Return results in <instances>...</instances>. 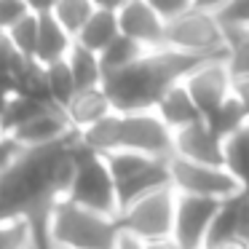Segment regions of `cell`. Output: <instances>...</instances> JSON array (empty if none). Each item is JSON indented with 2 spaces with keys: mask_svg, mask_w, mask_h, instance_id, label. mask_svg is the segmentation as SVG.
Returning <instances> with one entry per match:
<instances>
[{
  "mask_svg": "<svg viewBox=\"0 0 249 249\" xmlns=\"http://www.w3.org/2000/svg\"><path fill=\"white\" fill-rule=\"evenodd\" d=\"M62 201H70V204L81 206V209L94 212V214L118 220V214H121L118 188H115L113 174H110L107 163H105V158L99 156V153L89 150V147L83 145L78 174H75L70 190H67V196Z\"/></svg>",
  "mask_w": 249,
  "mask_h": 249,
  "instance_id": "52a82bcc",
  "label": "cell"
},
{
  "mask_svg": "<svg viewBox=\"0 0 249 249\" xmlns=\"http://www.w3.org/2000/svg\"><path fill=\"white\" fill-rule=\"evenodd\" d=\"M49 238L51 249H115L121 225L113 217L94 214L70 201H56L49 214Z\"/></svg>",
  "mask_w": 249,
  "mask_h": 249,
  "instance_id": "277c9868",
  "label": "cell"
},
{
  "mask_svg": "<svg viewBox=\"0 0 249 249\" xmlns=\"http://www.w3.org/2000/svg\"><path fill=\"white\" fill-rule=\"evenodd\" d=\"M46 70V83H49V94H51V102L56 107H65L72 97H75V81H72V72L67 67V59L54 62V65H43Z\"/></svg>",
  "mask_w": 249,
  "mask_h": 249,
  "instance_id": "603a6c76",
  "label": "cell"
},
{
  "mask_svg": "<svg viewBox=\"0 0 249 249\" xmlns=\"http://www.w3.org/2000/svg\"><path fill=\"white\" fill-rule=\"evenodd\" d=\"M233 97L241 105L244 115H247V121H249V81H233Z\"/></svg>",
  "mask_w": 249,
  "mask_h": 249,
  "instance_id": "836d02e7",
  "label": "cell"
},
{
  "mask_svg": "<svg viewBox=\"0 0 249 249\" xmlns=\"http://www.w3.org/2000/svg\"><path fill=\"white\" fill-rule=\"evenodd\" d=\"M222 145H225V140L217 137L206 126V121H201V124L174 134L172 158H182V161H190V163H204V166H225Z\"/></svg>",
  "mask_w": 249,
  "mask_h": 249,
  "instance_id": "7c38bea8",
  "label": "cell"
},
{
  "mask_svg": "<svg viewBox=\"0 0 249 249\" xmlns=\"http://www.w3.org/2000/svg\"><path fill=\"white\" fill-rule=\"evenodd\" d=\"M78 137L89 150L99 156H107V153H140L150 158L174 156V134L158 118L156 110L113 113Z\"/></svg>",
  "mask_w": 249,
  "mask_h": 249,
  "instance_id": "3957f363",
  "label": "cell"
},
{
  "mask_svg": "<svg viewBox=\"0 0 249 249\" xmlns=\"http://www.w3.org/2000/svg\"><path fill=\"white\" fill-rule=\"evenodd\" d=\"M204 121L217 137H222V140L233 137L238 129H244V126L249 124L247 115H244V110H241V105L236 102V97H231L220 110H214V113H212L209 118H204Z\"/></svg>",
  "mask_w": 249,
  "mask_h": 249,
  "instance_id": "cb8c5ba5",
  "label": "cell"
},
{
  "mask_svg": "<svg viewBox=\"0 0 249 249\" xmlns=\"http://www.w3.org/2000/svg\"><path fill=\"white\" fill-rule=\"evenodd\" d=\"M233 222H236V241L249 247V190L233 198Z\"/></svg>",
  "mask_w": 249,
  "mask_h": 249,
  "instance_id": "4dcf8cb0",
  "label": "cell"
},
{
  "mask_svg": "<svg viewBox=\"0 0 249 249\" xmlns=\"http://www.w3.org/2000/svg\"><path fill=\"white\" fill-rule=\"evenodd\" d=\"M70 121H67L62 107H46L40 115H35L27 126L11 134V140L17 142L22 150H40V147H51L56 142H65L67 137H72Z\"/></svg>",
  "mask_w": 249,
  "mask_h": 249,
  "instance_id": "4fadbf2b",
  "label": "cell"
},
{
  "mask_svg": "<svg viewBox=\"0 0 249 249\" xmlns=\"http://www.w3.org/2000/svg\"><path fill=\"white\" fill-rule=\"evenodd\" d=\"M166 49L179 51L188 56H201V59H217L225 56L228 38L220 19L214 14V6L206 3H193L182 17L166 24Z\"/></svg>",
  "mask_w": 249,
  "mask_h": 249,
  "instance_id": "5b68a950",
  "label": "cell"
},
{
  "mask_svg": "<svg viewBox=\"0 0 249 249\" xmlns=\"http://www.w3.org/2000/svg\"><path fill=\"white\" fill-rule=\"evenodd\" d=\"M33 247V231L27 220L0 222V249H30Z\"/></svg>",
  "mask_w": 249,
  "mask_h": 249,
  "instance_id": "83f0119b",
  "label": "cell"
},
{
  "mask_svg": "<svg viewBox=\"0 0 249 249\" xmlns=\"http://www.w3.org/2000/svg\"><path fill=\"white\" fill-rule=\"evenodd\" d=\"M118 27L124 38L134 40L145 51L166 49V22L158 17L150 0L118 3Z\"/></svg>",
  "mask_w": 249,
  "mask_h": 249,
  "instance_id": "8fae6325",
  "label": "cell"
},
{
  "mask_svg": "<svg viewBox=\"0 0 249 249\" xmlns=\"http://www.w3.org/2000/svg\"><path fill=\"white\" fill-rule=\"evenodd\" d=\"M72 140L75 134L51 147L22 150V156L0 174V222L33 220L59 201L56 169Z\"/></svg>",
  "mask_w": 249,
  "mask_h": 249,
  "instance_id": "6da1fadb",
  "label": "cell"
},
{
  "mask_svg": "<svg viewBox=\"0 0 249 249\" xmlns=\"http://www.w3.org/2000/svg\"><path fill=\"white\" fill-rule=\"evenodd\" d=\"M11 97H17V81L11 75H3L0 72V102L6 105Z\"/></svg>",
  "mask_w": 249,
  "mask_h": 249,
  "instance_id": "e575fe53",
  "label": "cell"
},
{
  "mask_svg": "<svg viewBox=\"0 0 249 249\" xmlns=\"http://www.w3.org/2000/svg\"><path fill=\"white\" fill-rule=\"evenodd\" d=\"M182 83L204 118H209L214 110H220L233 97V78L228 72L225 56H220V59H204L198 67H193L185 75Z\"/></svg>",
  "mask_w": 249,
  "mask_h": 249,
  "instance_id": "9c48e42d",
  "label": "cell"
},
{
  "mask_svg": "<svg viewBox=\"0 0 249 249\" xmlns=\"http://www.w3.org/2000/svg\"><path fill=\"white\" fill-rule=\"evenodd\" d=\"M27 62L30 59H24V56L19 54L17 46H14V40L8 38L6 33H0V72H3V75L17 78L19 70H22Z\"/></svg>",
  "mask_w": 249,
  "mask_h": 249,
  "instance_id": "f1b7e54d",
  "label": "cell"
},
{
  "mask_svg": "<svg viewBox=\"0 0 249 249\" xmlns=\"http://www.w3.org/2000/svg\"><path fill=\"white\" fill-rule=\"evenodd\" d=\"M62 110H65V115H67V121H70L75 134H83V131H89L91 126H97L99 121H105L107 115L115 113L102 86L86 89V91H75V97H72Z\"/></svg>",
  "mask_w": 249,
  "mask_h": 249,
  "instance_id": "5bb4252c",
  "label": "cell"
},
{
  "mask_svg": "<svg viewBox=\"0 0 249 249\" xmlns=\"http://www.w3.org/2000/svg\"><path fill=\"white\" fill-rule=\"evenodd\" d=\"M212 6L225 30V38L249 33V0H225V3H212Z\"/></svg>",
  "mask_w": 249,
  "mask_h": 249,
  "instance_id": "d4e9b609",
  "label": "cell"
},
{
  "mask_svg": "<svg viewBox=\"0 0 249 249\" xmlns=\"http://www.w3.org/2000/svg\"><path fill=\"white\" fill-rule=\"evenodd\" d=\"M247 249H249V247H247Z\"/></svg>",
  "mask_w": 249,
  "mask_h": 249,
  "instance_id": "ab89813d",
  "label": "cell"
},
{
  "mask_svg": "<svg viewBox=\"0 0 249 249\" xmlns=\"http://www.w3.org/2000/svg\"><path fill=\"white\" fill-rule=\"evenodd\" d=\"M30 249H35V247H30Z\"/></svg>",
  "mask_w": 249,
  "mask_h": 249,
  "instance_id": "f35d334b",
  "label": "cell"
},
{
  "mask_svg": "<svg viewBox=\"0 0 249 249\" xmlns=\"http://www.w3.org/2000/svg\"><path fill=\"white\" fill-rule=\"evenodd\" d=\"M222 156H225V169L238 179L244 190H249V124L233 137H228L222 145Z\"/></svg>",
  "mask_w": 249,
  "mask_h": 249,
  "instance_id": "d6986e66",
  "label": "cell"
},
{
  "mask_svg": "<svg viewBox=\"0 0 249 249\" xmlns=\"http://www.w3.org/2000/svg\"><path fill=\"white\" fill-rule=\"evenodd\" d=\"M94 8H97V3H89V0H56V3H51L54 19L62 24V30L72 40H78V35L83 33V27L91 19Z\"/></svg>",
  "mask_w": 249,
  "mask_h": 249,
  "instance_id": "ffe728a7",
  "label": "cell"
},
{
  "mask_svg": "<svg viewBox=\"0 0 249 249\" xmlns=\"http://www.w3.org/2000/svg\"><path fill=\"white\" fill-rule=\"evenodd\" d=\"M38 11V19H40V35H38V56L35 62L40 65H54V62H62L67 59L70 49L75 46V40L62 30V24L54 19L51 14V3L49 6H35Z\"/></svg>",
  "mask_w": 249,
  "mask_h": 249,
  "instance_id": "e0dca14e",
  "label": "cell"
},
{
  "mask_svg": "<svg viewBox=\"0 0 249 249\" xmlns=\"http://www.w3.org/2000/svg\"><path fill=\"white\" fill-rule=\"evenodd\" d=\"M156 113H158V118L172 129V134H177V131H182V129H190V126L204 121V115L196 107L193 97L188 94V89H185L182 81L174 83V86L158 99Z\"/></svg>",
  "mask_w": 249,
  "mask_h": 249,
  "instance_id": "9a60e30c",
  "label": "cell"
},
{
  "mask_svg": "<svg viewBox=\"0 0 249 249\" xmlns=\"http://www.w3.org/2000/svg\"><path fill=\"white\" fill-rule=\"evenodd\" d=\"M147 249H179V247L174 241H158V244H150Z\"/></svg>",
  "mask_w": 249,
  "mask_h": 249,
  "instance_id": "8d00e7d4",
  "label": "cell"
},
{
  "mask_svg": "<svg viewBox=\"0 0 249 249\" xmlns=\"http://www.w3.org/2000/svg\"><path fill=\"white\" fill-rule=\"evenodd\" d=\"M67 67L72 72V81H75L78 91H86V89H99L105 81L102 72V62H99V54L83 49V46H72L70 54H67Z\"/></svg>",
  "mask_w": 249,
  "mask_h": 249,
  "instance_id": "ac0fdd59",
  "label": "cell"
},
{
  "mask_svg": "<svg viewBox=\"0 0 249 249\" xmlns=\"http://www.w3.org/2000/svg\"><path fill=\"white\" fill-rule=\"evenodd\" d=\"M121 38V27H118V3H97L91 19L86 22L83 33L78 35L75 43L83 49L102 54L110 43Z\"/></svg>",
  "mask_w": 249,
  "mask_h": 249,
  "instance_id": "2e32d148",
  "label": "cell"
},
{
  "mask_svg": "<svg viewBox=\"0 0 249 249\" xmlns=\"http://www.w3.org/2000/svg\"><path fill=\"white\" fill-rule=\"evenodd\" d=\"M217 249H247V244H241V241H231V244H222V247H217Z\"/></svg>",
  "mask_w": 249,
  "mask_h": 249,
  "instance_id": "74e56055",
  "label": "cell"
},
{
  "mask_svg": "<svg viewBox=\"0 0 249 249\" xmlns=\"http://www.w3.org/2000/svg\"><path fill=\"white\" fill-rule=\"evenodd\" d=\"M38 35H40V19H38L35 6H33V11L8 33V38L14 40L17 51L24 56V59H35V56H38Z\"/></svg>",
  "mask_w": 249,
  "mask_h": 249,
  "instance_id": "484cf974",
  "label": "cell"
},
{
  "mask_svg": "<svg viewBox=\"0 0 249 249\" xmlns=\"http://www.w3.org/2000/svg\"><path fill=\"white\" fill-rule=\"evenodd\" d=\"M115 249H147V247L142 241H137V238L124 236V233H121V241H118V247H115Z\"/></svg>",
  "mask_w": 249,
  "mask_h": 249,
  "instance_id": "d590c367",
  "label": "cell"
},
{
  "mask_svg": "<svg viewBox=\"0 0 249 249\" xmlns=\"http://www.w3.org/2000/svg\"><path fill=\"white\" fill-rule=\"evenodd\" d=\"M222 201L196 198V196L177 193V217H174V236L172 241L179 249H204L209 228L220 212Z\"/></svg>",
  "mask_w": 249,
  "mask_h": 249,
  "instance_id": "30bf717a",
  "label": "cell"
},
{
  "mask_svg": "<svg viewBox=\"0 0 249 249\" xmlns=\"http://www.w3.org/2000/svg\"><path fill=\"white\" fill-rule=\"evenodd\" d=\"M46 107H54V105H40L35 102V99H27V97H11L6 105V110H3V121H0V134H17L22 126H27L30 121L35 118V115H40Z\"/></svg>",
  "mask_w": 249,
  "mask_h": 249,
  "instance_id": "7402d4cb",
  "label": "cell"
},
{
  "mask_svg": "<svg viewBox=\"0 0 249 249\" xmlns=\"http://www.w3.org/2000/svg\"><path fill=\"white\" fill-rule=\"evenodd\" d=\"M174 217H177V190L163 188L121 209L118 225L124 236H131L150 247L158 241H172Z\"/></svg>",
  "mask_w": 249,
  "mask_h": 249,
  "instance_id": "8992f818",
  "label": "cell"
},
{
  "mask_svg": "<svg viewBox=\"0 0 249 249\" xmlns=\"http://www.w3.org/2000/svg\"><path fill=\"white\" fill-rule=\"evenodd\" d=\"M22 156V147L17 145V142L11 140V137H6V134H0V174L6 172L8 166H11L17 158Z\"/></svg>",
  "mask_w": 249,
  "mask_h": 249,
  "instance_id": "d6a6232c",
  "label": "cell"
},
{
  "mask_svg": "<svg viewBox=\"0 0 249 249\" xmlns=\"http://www.w3.org/2000/svg\"><path fill=\"white\" fill-rule=\"evenodd\" d=\"M30 11H33V3H24V0H0V33L8 35Z\"/></svg>",
  "mask_w": 249,
  "mask_h": 249,
  "instance_id": "f546056e",
  "label": "cell"
},
{
  "mask_svg": "<svg viewBox=\"0 0 249 249\" xmlns=\"http://www.w3.org/2000/svg\"><path fill=\"white\" fill-rule=\"evenodd\" d=\"M150 3H153V8L158 11V17H161L166 24L174 22L177 17H182V14L193 6L190 0H150Z\"/></svg>",
  "mask_w": 249,
  "mask_h": 249,
  "instance_id": "1f68e13d",
  "label": "cell"
},
{
  "mask_svg": "<svg viewBox=\"0 0 249 249\" xmlns=\"http://www.w3.org/2000/svg\"><path fill=\"white\" fill-rule=\"evenodd\" d=\"M145 54H147V51L142 49V46H137L134 40H129V38H124V35H121L115 43H110L107 49L99 54V62H102L105 78H107V75H115V72L126 70V67H131V65H137V62H140Z\"/></svg>",
  "mask_w": 249,
  "mask_h": 249,
  "instance_id": "44dd1931",
  "label": "cell"
},
{
  "mask_svg": "<svg viewBox=\"0 0 249 249\" xmlns=\"http://www.w3.org/2000/svg\"><path fill=\"white\" fill-rule=\"evenodd\" d=\"M220 59V56H217ZM201 56H188L172 49L147 51L137 65L126 70L107 75L102 81V89L107 94L115 113H142V110H156L158 99L174 86L185 81L193 67L201 65Z\"/></svg>",
  "mask_w": 249,
  "mask_h": 249,
  "instance_id": "7a4b0ae2",
  "label": "cell"
},
{
  "mask_svg": "<svg viewBox=\"0 0 249 249\" xmlns=\"http://www.w3.org/2000/svg\"><path fill=\"white\" fill-rule=\"evenodd\" d=\"M225 65L233 81H249V33L228 38Z\"/></svg>",
  "mask_w": 249,
  "mask_h": 249,
  "instance_id": "4316f807",
  "label": "cell"
},
{
  "mask_svg": "<svg viewBox=\"0 0 249 249\" xmlns=\"http://www.w3.org/2000/svg\"><path fill=\"white\" fill-rule=\"evenodd\" d=\"M172 169V188L179 196H196V198H212V201H231L244 188L225 166H204V163H190L182 158L169 161Z\"/></svg>",
  "mask_w": 249,
  "mask_h": 249,
  "instance_id": "ba28073f",
  "label": "cell"
}]
</instances>
